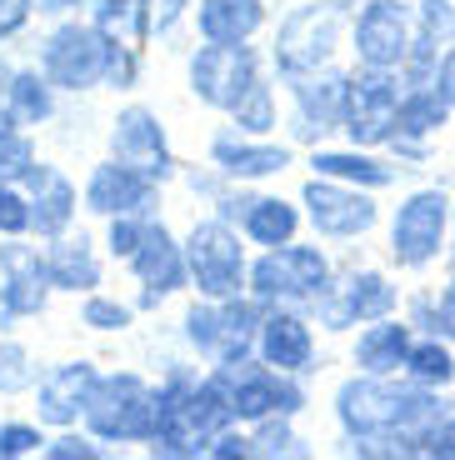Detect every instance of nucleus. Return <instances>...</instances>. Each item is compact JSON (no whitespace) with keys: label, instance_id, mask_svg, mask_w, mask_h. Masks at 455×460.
Listing matches in <instances>:
<instances>
[{"label":"nucleus","instance_id":"obj_1","mask_svg":"<svg viewBox=\"0 0 455 460\" xmlns=\"http://www.w3.org/2000/svg\"><path fill=\"white\" fill-rule=\"evenodd\" d=\"M455 401L435 385L406 376H351L335 391V420L345 426L355 456H415V436L451 415Z\"/></svg>","mask_w":455,"mask_h":460},{"label":"nucleus","instance_id":"obj_2","mask_svg":"<svg viewBox=\"0 0 455 460\" xmlns=\"http://www.w3.org/2000/svg\"><path fill=\"white\" fill-rule=\"evenodd\" d=\"M191 85H195V95H201L205 105L236 115V126H245V130H271L275 126L271 91L261 85V75H255V56L240 46V40L236 46L210 40L205 50H195Z\"/></svg>","mask_w":455,"mask_h":460},{"label":"nucleus","instance_id":"obj_3","mask_svg":"<svg viewBox=\"0 0 455 460\" xmlns=\"http://www.w3.org/2000/svg\"><path fill=\"white\" fill-rule=\"evenodd\" d=\"M451 216H455V200L445 196L441 185L410 190L396 206V216H390V235H386L390 261L400 270H425V265H435L451 251Z\"/></svg>","mask_w":455,"mask_h":460},{"label":"nucleus","instance_id":"obj_4","mask_svg":"<svg viewBox=\"0 0 455 460\" xmlns=\"http://www.w3.org/2000/svg\"><path fill=\"white\" fill-rule=\"evenodd\" d=\"M400 95H406L400 70H370V66L351 70V91H345V115H341L345 140H351V146H365V150L390 146Z\"/></svg>","mask_w":455,"mask_h":460},{"label":"nucleus","instance_id":"obj_5","mask_svg":"<svg viewBox=\"0 0 455 460\" xmlns=\"http://www.w3.org/2000/svg\"><path fill=\"white\" fill-rule=\"evenodd\" d=\"M335 46H341V5L335 0H320V5H300V11H290L281 21L275 60L296 81V75H310V70H326Z\"/></svg>","mask_w":455,"mask_h":460},{"label":"nucleus","instance_id":"obj_6","mask_svg":"<svg viewBox=\"0 0 455 460\" xmlns=\"http://www.w3.org/2000/svg\"><path fill=\"white\" fill-rule=\"evenodd\" d=\"M415 40V5L410 0H365L355 15V60L370 70H400Z\"/></svg>","mask_w":455,"mask_h":460},{"label":"nucleus","instance_id":"obj_7","mask_svg":"<svg viewBox=\"0 0 455 460\" xmlns=\"http://www.w3.org/2000/svg\"><path fill=\"white\" fill-rule=\"evenodd\" d=\"M300 200H306L310 226L330 241H355L365 230H376L380 220V206L370 200L365 185H345V181H330V175H310Z\"/></svg>","mask_w":455,"mask_h":460},{"label":"nucleus","instance_id":"obj_8","mask_svg":"<svg viewBox=\"0 0 455 460\" xmlns=\"http://www.w3.org/2000/svg\"><path fill=\"white\" fill-rule=\"evenodd\" d=\"M400 311V286L380 270H351L341 286H330L316 296V315L330 331H351V325L380 321V315Z\"/></svg>","mask_w":455,"mask_h":460},{"label":"nucleus","instance_id":"obj_9","mask_svg":"<svg viewBox=\"0 0 455 460\" xmlns=\"http://www.w3.org/2000/svg\"><path fill=\"white\" fill-rule=\"evenodd\" d=\"M251 286L261 300H316L330 290V261L316 245H275L265 261H255Z\"/></svg>","mask_w":455,"mask_h":460},{"label":"nucleus","instance_id":"obj_10","mask_svg":"<svg viewBox=\"0 0 455 460\" xmlns=\"http://www.w3.org/2000/svg\"><path fill=\"white\" fill-rule=\"evenodd\" d=\"M111 40L101 25H60L46 46V75L66 91H85V85L111 75Z\"/></svg>","mask_w":455,"mask_h":460},{"label":"nucleus","instance_id":"obj_11","mask_svg":"<svg viewBox=\"0 0 455 460\" xmlns=\"http://www.w3.org/2000/svg\"><path fill=\"white\" fill-rule=\"evenodd\" d=\"M91 430L101 440H150V391L136 376H111L95 380L91 391Z\"/></svg>","mask_w":455,"mask_h":460},{"label":"nucleus","instance_id":"obj_12","mask_svg":"<svg viewBox=\"0 0 455 460\" xmlns=\"http://www.w3.org/2000/svg\"><path fill=\"white\" fill-rule=\"evenodd\" d=\"M185 265H191L195 286L210 300H230L240 290L245 255H240V241L220 226V220H205V226L191 230V241H185Z\"/></svg>","mask_w":455,"mask_h":460},{"label":"nucleus","instance_id":"obj_13","mask_svg":"<svg viewBox=\"0 0 455 460\" xmlns=\"http://www.w3.org/2000/svg\"><path fill=\"white\" fill-rule=\"evenodd\" d=\"M220 380H226L230 411H236L240 420H265V415H296L300 405H306L300 385H290V380L271 376V370H261V366H245V360H226V366H220Z\"/></svg>","mask_w":455,"mask_h":460},{"label":"nucleus","instance_id":"obj_14","mask_svg":"<svg viewBox=\"0 0 455 460\" xmlns=\"http://www.w3.org/2000/svg\"><path fill=\"white\" fill-rule=\"evenodd\" d=\"M451 105L441 101L435 85H406L400 95V111H396V136H390V155L396 161H425L431 155V140L451 126Z\"/></svg>","mask_w":455,"mask_h":460},{"label":"nucleus","instance_id":"obj_15","mask_svg":"<svg viewBox=\"0 0 455 460\" xmlns=\"http://www.w3.org/2000/svg\"><path fill=\"white\" fill-rule=\"evenodd\" d=\"M95 21H101L105 40H111V81L130 85L136 81V56L140 40L150 35V0H95Z\"/></svg>","mask_w":455,"mask_h":460},{"label":"nucleus","instance_id":"obj_16","mask_svg":"<svg viewBox=\"0 0 455 460\" xmlns=\"http://www.w3.org/2000/svg\"><path fill=\"white\" fill-rule=\"evenodd\" d=\"M205 430L195 426V411H191V391H185L181 380L171 385H160L150 395V450L156 456H195Z\"/></svg>","mask_w":455,"mask_h":460},{"label":"nucleus","instance_id":"obj_17","mask_svg":"<svg viewBox=\"0 0 455 460\" xmlns=\"http://www.w3.org/2000/svg\"><path fill=\"white\" fill-rule=\"evenodd\" d=\"M185 331H191V341L201 345L205 356H216L220 366H226V360H245L251 335H255V311L230 296L220 311H191L185 315Z\"/></svg>","mask_w":455,"mask_h":460},{"label":"nucleus","instance_id":"obj_18","mask_svg":"<svg viewBox=\"0 0 455 460\" xmlns=\"http://www.w3.org/2000/svg\"><path fill=\"white\" fill-rule=\"evenodd\" d=\"M111 150H115V161H126L130 171L150 175V181L171 175V146H165V130H160V120L150 111H140V105L120 111L115 136H111Z\"/></svg>","mask_w":455,"mask_h":460},{"label":"nucleus","instance_id":"obj_19","mask_svg":"<svg viewBox=\"0 0 455 460\" xmlns=\"http://www.w3.org/2000/svg\"><path fill=\"white\" fill-rule=\"evenodd\" d=\"M0 270H5V286H0V315L15 321V315H40L50 290V261L31 251V245H0Z\"/></svg>","mask_w":455,"mask_h":460},{"label":"nucleus","instance_id":"obj_20","mask_svg":"<svg viewBox=\"0 0 455 460\" xmlns=\"http://www.w3.org/2000/svg\"><path fill=\"white\" fill-rule=\"evenodd\" d=\"M345 91H351V70H310V75H296V101H300V140H320L326 130L341 126L345 115Z\"/></svg>","mask_w":455,"mask_h":460},{"label":"nucleus","instance_id":"obj_21","mask_svg":"<svg viewBox=\"0 0 455 460\" xmlns=\"http://www.w3.org/2000/svg\"><path fill=\"white\" fill-rule=\"evenodd\" d=\"M85 206L95 216H146L156 206V190H150V175L130 171L126 161L95 165L91 185H85Z\"/></svg>","mask_w":455,"mask_h":460},{"label":"nucleus","instance_id":"obj_22","mask_svg":"<svg viewBox=\"0 0 455 460\" xmlns=\"http://www.w3.org/2000/svg\"><path fill=\"white\" fill-rule=\"evenodd\" d=\"M410 345H415V325L410 321H396V315L365 321V331L355 335V370H365V376H400Z\"/></svg>","mask_w":455,"mask_h":460},{"label":"nucleus","instance_id":"obj_23","mask_svg":"<svg viewBox=\"0 0 455 460\" xmlns=\"http://www.w3.org/2000/svg\"><path fill=\"white\" fill-rule=\"evenodd\" d=\"M136 276L146 280V305H156L160 296H171V290L185 286V261H181V245L171 241V230L165 226H146V235H140L136 245Z\"/></svg>","mask_w":455,"mask_h":460},{"label":"nucleus","instance_id":"obj_24","mask_svg":"<svg viewBox=\"0 0 455 460\" xmlns=\"http://www.w3.org/2000/svg\"><path fill=\"white\" fill-rule=\"evenodd\" d=\"M91 391H95V370L85 366V360L60 366L56 376H46V385H40V420L70 426V420L91 405Z\"/></svg>","mask_w":455,"mask_h":460},{"label":"nucleus","instance_id":"obj_25","mask_svg":"<svg viewBox=\"0 0 455 460\" xmlns=\"http://www.w3.org/2000/svg\"><path fill=\"white\" fill-rule=\"evenodd\" d=\"M25 185H31V226L40 230V235H60L70 210H76L70 181L60 171H50V165H31V171H25Z\"/></svg>","mask_w":455,"mask_h":460},{"label":"nucleus","instance_id":"obj_26","mask_svg":"<svg viewBox=\"0 0 455 460\" xmlns=\"http://www.w3.org/2000/svg\"><path fill=\"white\" fill-rule=\"evenodd\" d=\"M310 165H316V175H330V181H345V185H365V190H386V185H396V161H380V155H370L365 146L316 150Z\"/></svg>","mask_w":455,"mask_h":460},{"label":"nucleus","instance_id":"obj_27","mask_svg":"<svg viewBox=\"0 0 455 460\" xmlns=\"http://www.w3.org/2000/svg\"><path fill=\"white\" fill-rule=\"evenodd\" d=\"M261 350L275 370H310V356H316V341H310V325L300 315L275 311L261 331Z\"/></svg>","mask_w":455,"mask_h":460},{"label":"nucleus","instance_id":"obj_28","mask_svg":"<svg viewBox=\"0 0 455 460\" xmlns=\"http://www.w3.org/2000/svg\"><path fill=\"white\" fill-rule=\"evenodd\" d=\"M265 21V5L261 0H201V35L205 40H245L255 25Z\"/></svg>","mask_w":455,"mask_h":460},{"label":"nucleus","instance_id":"obj_29","mask_svg":"<svg viewBox=\"0 0 455 460\" xmlns=\"http://www.w3.org/2000/svg\"><path fill=\"white\" fill-rule=\"evenodd\" d=\"M400 376L415 380V385H435V391L455 385V345L441 341V335H415V345H410Z\"/></svg>","mask_w":455,"mask_h":460},{"label":"nucleus","instance_id":"obj_30","mask_svg":"<svg viewBox=\"0 0 455 460\" xmlns=\"http://www.w3.org/2000/svg\"><path fill=\"white\" fill-rule=\"evenodd\" d=\"M216 161H220V171L255 181V175L285 171V165H290V150H285V146H245V140L220 136V140H216Z\"/></svg>","mask_w":455,"mask_h":460},{"label":"nucleus","instance_id":"obj_31","mask_svg":"<svg viewBox=\"0 0 455 460\" xmlns=\"http://www.w3.org/2000/svg\"><path fill=\"white\" fill-rule=\"evenodd\" d=\"M95 280H101V265H95L91 241H85V235L60 241L56 251H50V286H60V290H91Z\"/></svg>","mask_w":455,"mask_h":460},{"label":"nucleus","instance_id":"obj_32","mask_svg":"<svg viewBox=\"0 0 455 460\" xmlns=\"http://www.w3.org/2000/svg\"><path fill=\"white\" fill-rule=\"evenodd\" d=\"M406 321L415 325L421 335H441V341L455 345V270H451V280H445L435 296H415V300H410Z\"/></svg>","mask_w":455,"mask_h":460},{"label":"nucleus","instance_id":"obj_33","mask_svg":"<svg viewBox=\"0 0 455 460\" xmlns=\"http://www.w3.org/2000/svg\"><path fill=\"white\" fill-rule=\"evenodd\" d=\"M296 206H285V200H251V210H245V230L261 245H285L296 235Z\"/></svg>","mask_w":455,"mask_h":460},{"label":"nucleus","instance_id":"obj_34","mask_svg":"<svg viewBox=\"0 0 455 460\" xmlns=\"http://www.w3.org/2000/svg\"><path fill=\"white\" fill-rule=\"evenodd\" d=\"M191 411H195V426L205 430V436H216L226 420H236V411H230V391H226V380L210 376L201 385V391H191Z\"/></svg>","mask_w":455,"mask_h":460},{"label":"nucleus","instance_id":"obj_35","mask_svg":"<svg viewBox=\"0 0 455 460\" xmlns=\"http://www.w3.org/2000/svg\"><path fill=\"white\" fill-rule=\"evenodd\" d=\"M11 111H15V120H25V126H35V120L50 115V91H46V81H40L35 70H21V75L11 81Z\"/></svg>","mask_w":455,"mask_h":460},{"label":"nucleus","instance_id":"obj_36","mask_svg":"<svg viewBox=\"0 0 455 460\" xmlns=\"http://www.w3.org/2000/svg\"><path fill=\"white\" fill-rule=\"evenodd\" d=\"M415 25L441 46H455V0H415Z\"/></svg>","mask_w":455,"mask_h":460},{"label":"nucleus","instance_id":"obj_37","mask_svg":"<svg viewBox=\"0 0 455 460\" xmlns=\"http://www.w3.org/2000/svg\"><path fill=\"white\" fill-rule=\"evenodd\" d=\"M415 456H425V460H455V411L441 415L435 426H425L421 436H415Z\"/></svg>","mask_w":455,"mask_h":460},{"label":"nucleus","instance_id":"obj_38","mask_svg":"<svg viewBox=\"0 0 455 460\" xmlns=\"http://www.w3.org/2000/svg\"><path fill=\"white\" fill-rule=\"evenodd\" d=\"M31 385V366H25V350L15 341H0V391L15 395Z\"/></svg>","mask_w":455,"mask_h":460},{"label":"nucleus","instance_id":"obj_39","mask_svg":"<svg viewBox=\"0 0 455 460\" xmlns=\"http://www.w3.org/2000/svg\"><path fill=\"white\" fill-rule=\"evenodd\" d=\"M31 165H35V155H31V146H25L21 136H0V185L25 181Z\"/></svg>","mask_w":455,"mask_h":460},{"label":"nucleus","instance_id":"obj_40","mask_svg":"<svg viewBox=\"0 0 455 460\" xmlns=\"http://www.w3.org/2000/svg\"><path fill=\"white\" fill-rule=\"evenodd\" d=\"M80 321L95 325V331H126L130 325V305H120V300H85V311H80Z\"/></svg>","mask_w":455,"mask_h":460},{"label":"nucleus","instance_id":"obj_41","mask_svg":"<svg viewBox=\"0 0 455 460\" xmlns=\"http://www.w3.org/2000/svg\"><path fill=\"white\" fill-rule=\"evenodd\" d=\"M31 226V200H21L11 185H0V235H21Z\"/></svg>","mask_w":455,"mask_h":460},{"label":"nucleus","instance_id":"obj_42","mask_svg":"<svg viewBox=\"0 0 455 460\" xmlns=\"http://www.w3.org/2000/svg\"><path fill=\"white\" fill-rule=\"evenodd\" d=\"M35 446H46L35 426H0V460H15V456H31Z\"/></svg>","mask_w":455,"mask_h":460},{"label":"nucleus","instance_id":"obj_43","mask_svg":"<svg viewBox=\"0 0 455 460\" xmlns=\"http://www.w3.org/2000/svg\"><path fill=\"white\" fill-rule=\"evenodd\" d=\"M140 235H146V226H136V220H126V216H111V251L115 255H136Z\"/></svg>","mask_w":455,"mask_h":460},{"label":"nucleus","instance_id":"obj_44","mask_svg":"<svg viewBox=\"0 0 455 460\" xmlns=\"http://www.w3.org/2000/svg\"><path fill=\"white\" fill-rule=\"evenodd\" d=\"M255 450H265V456H285V450H296V436H290V426H285V415L275 420V426H265V430H261Z\"/></svg>","mask_w":455,"mask_h":460},{"label":"nucleus","instance_id":"obj_45","mask_svg":"<svg viewBox=\"0 0 455 460\" xmlns=\"http://www.w3.org/2000/svg\"><path fill=\"white\" fill-rule=\"evenodd\" d=\"M435 91H441V101L455 111V46L441 50V66H435Z\"/></svg>","mask_w":455,"mask_h":460},{"label":"nucleus","instance_id":"obj_46","mask_svg":"<svg viewBox=\"0 0 455 460\" xmlns=\"http://www.w3.org/2000/svg\"><path fill=\"white\" fill-rule=\"evenodd\" d=\"M25 15H31V0H0V40L21 31Z\"/></svg>","mask_w":455,"mask_h":460},{"label":"nucleus","instance_id":"obj_47","mask_svg":"<svg viewBox=\"0 0 455 460\" xmlns=\"http://www.w3.org/2000/svg\"><path fill=\"white\" fill-rule=\"evenodd\" d=\"M46 456L50 460H91L95 456V446H91V440H80V436H66V440H56V446H46Z\"/></svg>","mask_w":455,"mask_h":460},{"label":"nucleus","instance_id":"obj_48","mask_svg":"<svg viewBox=\"0 0 455 460\" xmlns=\"http://www.w3.org/2000/svg\"><path fill=\"white\" fill-rule=\"evenodd\" d=\"M185 11V0H150V31H165L175 25V15Z\"/></svg>","mask_w":455,"mask_h":460},{"label":"nucleus","instance_id":"obj_49","mask_svg":"<svg viewBox=\"0 0 455 460\" xmlns=\"http://www.w3.org/2000/svg\"><path fill=\"white\" fill-rule=\"evenodd\" d=\"M251 440H240V436H220V446H210V456H251Z\"/></svg>","mask_w":455,"mask_h":460},{"label":"nucleus","instance_id":"obj_50","mask_svg":"<svg viewBox=\"0 0 455 460\" xmlns=\"http://www.w3.org/2000/svg\"><path fill=\"white\" fill-rule=\"evenodd\" d=\"M11 120H15V111L11 105H0V136H11Z\"/></svg>","mask_w":455,"mask_h":460},{"label":"nucleus","instance_id":"obj_51","mask_svg":"<svg viewBox=\"0 0 455 460\" xmlns=\"http://www.w3.org/2000/svg\"><path fill=\"white\" fill-rule=\"evenodd\" d=\"M451 265H455V216H451Z\"/></svg>","mask_w":455,"mask_h":460},{"label":"nucleus","instance_id":"obj_52","mask_svg":"<svg viewBox=\"0 0 455 460\" xmlns=\"http://www.w3.org/2000/svg\"><path fill=\"white\" fill-rule=\"evenodd\" d=\"M40 11H60V0H40Z\"/></svg>","mask_w":455,"mask_h":460},{"label":"nucleus","instance_id":"obj_53","mask_svg":"<svg viewBox=\"0 0 455 460\" xmlns=\"http://www.w3.org/2000/svg\"><path fill=\"white\" fill-rule=\"evenodd\" d=\"M335 5H345V0H335Z\"/></svg>","mask_w":455,"mask_h":460}]
</instances>
